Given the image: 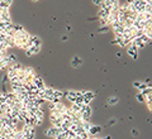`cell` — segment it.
I'll use <instances>...</instances> for the list:
<instances>
[{
  "label": "cell",
  "instance_id": "1",
  "mask_svg": "<svg viewBox=\"0 0 152 139\" xmlns=\"http://www.w3.org/2000/svg\"><path fill=\"white\" fill-rule=\"evenodd\" d=\"M28 38H29V33H28L26 29L19 32V33H15V34H14V47L26 49L27 43H28Z\"/></svg>",
  "mask_w": 152,
  "mask_h": 139
},
{
  "label": "cell",
  "instance_id": "2",
  "mask_svg": "<svg viewBox=\"0 0 152 139\" xmlns=\"http://www.w3.org/2000/svg\"><path fill=\"white\" fill-rule=\"evenodd\" d=\"M81 119L83 120H90V118H91V114H93V110H91V106L90 105H85L83 104L81 105Z\"/></svg>",
  "mask_w": 152,
  "mask_h": 139
},
{
  "label": "cell",
  "instance_id": "3",
  "mask_svg": "<svg viewBox=\"0 0 152 139\" xmlns=\"http://www.w3.org/2000/svg\"><path fill=\"white\" fill-rule=\"evenodd\" d=\"M64 95L66 96V99L69 100V101L74 103L76 98L79 96H83V91H75V90H69V91H65Z\"/></svg>",
  "mask_w": 152,
  "mask_h": 139
},
{
  "label": "cell",
  "instance_id": "4",
  "mask_svg": "<svg viewBox=\"0 0 152 139\" xmlns=\"http://www.w3.org/2000/svg\"><path fill=\"white\" fill-rule=\"evenodd\" d=\"M95 99V92H93V91H83V104L85 105H90V103L93 101V100Z\"/></svg>",
  "mask_w": 152,
  "mask_h": 139
},
{
  "label": "cell",
  "instance_id": "5",
  "mask_svg": "<svg viewBox=\"0 0 152 139\" xmlns=\"http://www.w3.org/2000/svg\"><path fill=\"white\" fill-rule=\"evenodd\" d=\"M31 46H36V47H42V41L39 39V37L29 34V38H28V43H27V48ZM26 48V49H27Z\"/></svg>",
  "mask_w": 152,
  "mask_h": 139
},
{
  "label": "cell",
  "instance_id": "6",
  "mask_svg": "<svg viewBox=\"0 0 152 139\" xmlns=\"http://www.w3.org/2000/svg\"><path fill=\"white\" fill-rule=\"evenodd\" d=\"M0 20L1 22H8V23L12 22V17H10V12H9V9H1V12H0Z\"/></svg>",
  "mask_w": 152,
  "mask_h": 139
},
{
  "label": "cell",
  "instance_id": "7",
  "mask_svg": "<svg viewBox=\"0 0 152 139\" xmlns=\"http://www.w3.org/2000/svg\"><path fill=\"white\" fill-rule=\"evenodd\" d=\"M26 51V56L28 57H32V56H36L38 55L41 52V47H36V46H31V47H28Z\"/></svg>",
  "mask_w": 152,
  "mask_h": 139
},
{
  "label": "cell",
  "instance_id": "8",
  "mask_svg": "<svg viewBox=\"0 0 152 139\" xmlns=\"http://www.w3.org/2000/svg\"><path fill=\"white\" fill-rule=\"evenodd\" d=\"M102 130H103V129H102L100 125H93V124H91V127H90L88 133H89L90 137H98L99 134L102 133Z\"/></svg>",
  "mask_w": 152,
  "mask_h": 139
},
{
  "label": "cell",
  "instance_id": "9",
  "mask_svg": "<svg viewBox=\"0 0 152 139\" xmlns=\"http://www.w3.org/2000/svg\"><path fill=\"white\" fill-rule=\"evenodd\" d=\"M61 133V129L60 128H53L51 127L50 129H47V130H45V134L48 138H55L56 135H58V134Z\"/></svg>",
  "mask_w": 152,
  "mask_h": 139
},
{
  "label": "cell",
  "instance_id": "10",
  "mask_svg": "<svg viewBox=\"0 0 152 139\" xmlns=\"http://www.w3.org/2000/svg\"><path fill=\"white\" fill-rule=\"evenodd\" d=\"M53 90L52 87H45V98L43 100L47 103H51L52 101V96H53Z\"/></svg>",
  "mask_w": 152,
  "mask_h": 139
},
{
  "label": "cell",
  "instance_id": "11",
  "mask_svg": "<svg viewBox=\"0 0 152 139\" xmlns=\"http://www.w3.org/2000/svg\"><path fill=\"white\" fill-rule=\"evenodd\" d=\"M33 84L36 85V87L37 89H45L46 87V84H45V81L43 79H41L39 76H34V79H33Z\"/></svg>",
  "mask_w": 152,
  "mask_h": 139
},
{
  "label": "cell",
  "instance_id": "12",
  "mask_svg": "<svg viewBox=\"0 0 152 139\" xmlns=\"http://www.w3.org/2000/svg\"><path fill=\"white\" fill-rule=\"evenodd\" d=\"M50 122L53 128H61V124H62L61 118H56L55 115H50Z\"/></svg>",
  "mask_w": 152,
  "mask_h": 139
},
{
  "label": "cell",
  "instance_id": "13",
  "mask_svg": "<svg viewBox=\"0 0 152 139\" xmlns=\"http://www.w3.org/2000/svg\"><path fill=\"white\" fill-rule=\"evenodd\" d=\"M127 53L129 55V56H132V57H133V60H137V58H138V53H137V48H136V47L132 44V43H131L129 46H128Z\"/></svg>",
  "mask_w": 152,
  "mask_h": 139
},
{
  "label": "cell",
  "instance_id": "14",
  "mask_svg": "<svg viewBox=\"0 0 152 139\" xmlns=\"http://www.w3.org/2000/svg\"><path fill=\"white\" fill-rule=\"evenodd\" d=\"M81 65H83V60L80 58L79 56L72 57V60H71V66H72V68H79Z\"/></svg>",
  "mask_w": 152,
  "mask_h": 139
},
{
  "label": "cell",
  "instance_id": "15",
  "mask_svg": "<svg viewBox=\"0 0 152 139\" xmlns=\"http://www.w3.org/2000/svg\"><path fill=\"white\" fill-rule=\"evenodd\" d=\"M14 0H0V9H9Z\"/></svg>",
  "mask_w": 152,
  "mask_h": 139
},
{
  "label": "cell",
  "instance_id": "16",
  "mask_svg": "<svg viewBox=\"0 0 152 139\" xmlns=\"http://www.w3.org/2000/svg\"><path fill=\"white\" fill-rule=\"evenodd\" d=\"M133 87H134L137 91H140V90H142V89H145L146 85L142 82V81H134V82H133Z\"/></svg>",
  "mask_w": 152,
  "mask_h": 139
},
{
  "label": "cell",
  "instance_id": "17",
  "mask_svg": "<svg viewBox=\"0 0 152 139\" xmlns=\"http://www.w3.org/2000/svg\"><path fill=\"white\" fill-rule=\"evenodd\" d=\"M145 103L147 104V106H148V109L151 110V108H152V92L147 94L145 96Z\"/></svg>",
  "mask_w": 152,
  "mask_h": 139
},
{
  "label": "cell",
  "instance_id": "18",
  "mask_svg": "<svg viewBox=\"0 0 152 139\" xmlns=\"http://www.w3.org/2000/svg\"><path fill=\"white\" fill-rule=\"evenodd\" d=\"M13 139H26V137H24V134H23L22 130H15V132H14Z\"/></svg>",
  "mask_w": 152,
  "mask_h": 139
},
{
  "label": "cell",
  "instance_id": "19",
  "mask_svg": "<svg viewBox=\"0 0 152 139\" xmlns=\"http://www.w3.org/2000/svg\"><path fill=\"white\" fill-rule=\"evenodd\" d=\"M24 137L26 139H36V128H33L28 134H24Z\"/></svg>",
  "mask_w": 152,
  "mask_h": 139
},
{
  "label": "cell",
  "instance_id": "20",
  "mask_svg": "<svg viewBox=\"0 0 152 139\" xmlns=\"http://www.w3.org/2000/svg\"><path fill=\"white\" fill-rule=\"evenodd\" d=\"M8 61H9V63L13 65V63H15L17 61V56L14 55V53H8Z\"/></svg>",
  "mask_w": 152,
  "mask_h": 139
},
{
  "label": "cell",
  "instance_id": "21",
  "mask_svg": "<svg viewBox=\"0 0 152 139\" xmlns=\"http://www.w3.org/2000/svg\"><path fill=\"white\" fill-rule=\"evenodd\" d=\"M140 39L142 41V43L146 46V44H148V43H151V37H148V36H146V34H143V36H141L140 37Z\"/></svg>",
  "mask_w": 152,
  "mask_h": 139
},
{
  "label": "cell",
  "instance_id": "22",
  "mask_svg": "<svg viewBox=\"0 0 152 139\" xmlns=\"http://www.w3.org/2000/svg\"><path fill=\"white\" fill-rule=\"evenodd\" d=\"M118 101H119V100H118L117 96H110V98L108 99V104H109V105H117Z\"/></svg>",
  "mask_w": 152,
  "mask_h": 139
},
{
  "label": "cell",
  "instance_id": "23",
  "mask_svg": "<svg viewBox=\"0 0 152 139\" xmlns=\"http://www.w3.org/2000/svg\"><path fill=\"white\" fill-rule=\"evenodd\" d=\"M13 31L14 33H19V32H22V31H24V28H23L20 24H13Z\"/></svg>",
  "mask_w": 152,
  "mask_h": 139
},
{
  "label": "cell",
  "instance_id": "24",
  "mask_svg": "<svg viewBox=\"0 0 152 139\" xmlns=\"http://www.w3.org/2000/svg\"><path fill=\"white\" fill-rule=\"evenodd\" d=\"M136 99H137V101L138 103H145V96L140 92V91H137L136 92Z\"/></svg>",
  "mask_w": 152,
  "mask_h": 139
},
{
  "label": "cell",
  "instance_id": "25",
  "mask_svg": "<svg viewBox=\"0 0 152 139\" xmlns=\"http://www.w3.org/2000/svg\"><path fill=\"white\" fill-rule=\"evenodd\" d=\"M109 29H110V27H100L98 29V33H100V34H105V33H108L109 32Z\"/></svg>",
  "mask_w": 152,
  "mask_h": 139
},
{
  "label": "cell",
  "instance_id": "26",
  "mask_svg": "<svg viewBox=\"0 0 152 139\" xmlns=\"http://www.w3.org/2000/svg\"><path fill=\"white\" fill-rule=\"evenodd\" d=\"M9 82V79H8V76L7 75H4L3 77H1V86H3V89H5V85Z\"/></svg>",
  "mask_w": 152,
  "mask_h": 139
},
{
  "label": "cell",
  "instance_id": "27",
  "mask_svg": "<svg viewBox=\"0 0 152 139\" xmlns=\"http://www.w3.org/2000/svg\"><path fill=\"white\" fill-rule=\"evenodd\" d=\"M5 92H4V91H3V92H0V105H1V104H5Z\"/></svg>",
  "mask_w": 152,
  "mask_h": 139
},
{
  "label": "cell",
  "instance_id": "28",
  "mask_svg": "<svg viewBox=\"0 0 152 139\" xmlns=\"http://www.w3.org/2000/svg\"><path fill=\"white\" fill-rule=\"evenodd\" d=\"M102 3H103V0H93V4L94 5H96V7H100Z\"/></svg>",
  "mask_w": 152,
  "mask_h": 139
},
{
  "label": "cell",
  "instance_id": "29",
  "mask_svg": "<svg viewBox=\"0 0 152 139\" xmlns=\"http://www.w3.org/2000/svg\"><path fill=\"white\" fill-rule=\"evenodd\" d=\"M115 123H117V119L115 118H112L110 120H109V125H114Z\"/></svg>",
  "mask_w": 152,
  "mask_h": 139
},
{
  "label": "cell",
  "instance_id": "30",
  "mask_svg": "<svg viewBox=\"0 0 152 139\" xmlns=\"http://www.w3.org/2000/svg\"><path fill=\"white\" fill-rule=\"evenodd\" d=\"M91 139H110V137H109V135L103 137V138H99V137H91Z\"/></svg>",
  "mask_w": 152,
  "mask_h": 139
},
{
  "label": "cell",
  "instance_id": "31",
  "mask_svg": "<svg viewBox=\"0 0 152 139\" xmlns=\"http://www.w3.org/2000/svg\"><path fill=\"white\" fill-rule=\"evenodd\" d=\"M132 134H133V135H138V130H136V129H133V130H132Z\"/></svg>",
  "mask_w": 152,
  "mask_h": 139
},
{
  "label": "cell",
  "instance_id": "32",
  "mask_svg": "<svg viewBox=\"0 0 152 139\" xmlns=\"http://www.w3.org/2000/svg\"><path fill=\"white\" fill-rule=\"evenodd\" d=\"M61 39H62V42H65V41H67L69 38H67V36H62V38H61Z\"/></svg>",
  "mask_w": 152,
  "mask_h": 139
},
{
  "label": "cell",
  "instance_id": "33",
  "mask_svg": "<svg viewBox=\"0 0 152 139\" xmlns=\"http://www.w3.org/2000/svg\"><path fill=\"white\" fill-rule=\"evenodd\" d=\"M32 1H38V0H32Z\"/></svg>",
  "mask_w": 152,
  "mask_h": 139
},
{
  "label": "cell",
  "instance_id": "34",
  "mask_svg": "<svg viewBox=\"0 0 152 139\" xmlns=\"http://www.w3.org/2000/svg\"><path fill=\"white\" fill-rule=\"evenodd\" d=\"M0 44H1V41H0Z\"/></svg>",
  "mask_w": 152,
  "mask_h": 139
}]
</instances>
